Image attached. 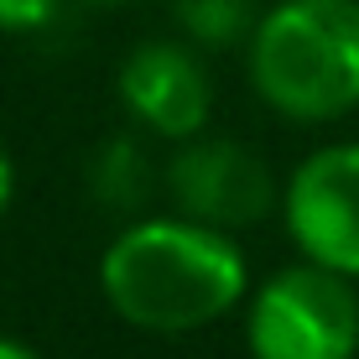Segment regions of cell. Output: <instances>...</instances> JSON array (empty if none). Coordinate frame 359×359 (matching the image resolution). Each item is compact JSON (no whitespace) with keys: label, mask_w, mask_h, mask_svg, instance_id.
I'll use <instances>...</instances> for the list:
<instances>
[{"label":"cell","mask_w":359,"mask_h":359,"mask_svg":"<svg viewBox=\"0 0 359 359\" xmlns=\"http://www.w3.org/2000/svg\"><path fill=\"white\" fill-rule=\"evenodd\" d=\"M250 359H354L359 354V292L354 276L318 261L281 266L250 292L245 307Z\"/></svg>","instance_id":"3"},{"label":"cell","mask_w":359,"mask_h":359,"mask_svg":"<svg viewBox=\"0 0 359 359\" xmlns=\"http://www.w3.org/2000/svg\"><path fill=\"white\" fill-rule=\"evenodd\" d=\"M162 177H167L177 214L198 219V224H214V229H229V234L261 224L281 203V188L271 177L266 156L229 141V135H208V130L177 141Z\"/></svg>","instance_id":"4"},{"label":"cell","mask_w":359,"mask_h":359,"mask_svg":"<svg viewBox=\"0 0 359 359\" xmlns=\"http://www.w3.org/2000/svg\"><path fill=\"white\" fill-rule=\"evenodd\" d=\"M120 104L135 126H146L162 141H188L208 130L214 115V79L193 42H141L120 63Z\"/></svg>","instance_id":"6"},{"label":"cell","mask_w":359,"mask_h":359,"mask_svg":"<svg viewBox=\"0 0 359 359\" xmlns=\"http://www.w3.org/2000/svg\"><path fill=\"white\" fill-rule=\"evenodd\" d=\"M281 219L307 261L359 276V141L302 156L281 188Z\"/></svg>","instance_id":"5"},{"label":"cell","mask_w":359,"mask_h":359,"mask_svg":"<svg viewBox=\"0 0 359 359\" xmlns=\"http://www.w3.org/2000/svg\"><path fill=\"white\" fill-rule=\"evenodd\" d=\"M89 6H120V0H89Z\"/></svg>","instance_id":"12"},{"label":"cell","mask_w":359,"mask_h":359,"mask_svg":"<svg viewBox=\"0 0 359 359\" xmlns=\"http://www.w3.org/2000/svg\"><path fill=\"white\" fill-rule=\"evenodd\" d=\"M11 193H16V167H11L6 146H0V214L11 208Z\"/></svg>","instance_id":"10"},{"label":"cell","mask_w":359,"mask_h":359,"mask_svg":"<svg viewBox=\"0 0 359 359\" xmlns=\"http://www.w3.org/2000/svg\"><path fill=\"white\" fill-rule=\"evenodd\" d=\"M63 11V0H0V32L11 36H32V32H47Z\"/></svg>","instance_id":"9"},{"label":"cell","mask_w":359,"mask_h":359,"mask_svg":"<svg viewBox=\"0 0 359 359\" xmlns=\"http://www.w3.org/2000/svg\"><path fill=\"white\" fill-rule=\"evenodd\" d=\"M250 89L276 115L323 126L359 109V0H276L250 42Z\"/></svg>","instance_id":"2"},{"label":"cell","mask_w":359,"mask_h":359,"mask_svg":"<svg viewBox=\"0 0 359 359\" xmlns=\"http://www.w3.org/2000/svg\"><path fill=\"white\" fill-rule=\"evenodd\" d=\"M172 16L182 42H193L198 53H229L250 42L261 11L255 0H172Z\"/></svg>","instance_id":"8"},{"label":"cell","mask_w":359,"mask_h":359,"mask_svg":"<svg viewBox=\"0 0 359 359\" xmlns=\"http://www.w3.org/2000/svg\"><path fill=\"white\" fill-rule=\"evenodd\" d=\"M0 359H42L32 349V344H21V339H11V333H0Z\"/></svg>","instance_id":"11"},{"label":"cell","mask_w":359,"mask_h":359,"mask_svg":"<svg viewBox=\"0 0 359 359\" xmlns=\"http://www.w3.org/2000/svg\"><path fill=\"white\" fill-rule=\"evenodd\" d=\"M99 292L141 333H198L250 297V266L229 229L188 214L130 219L99 255Z\"/></svg>","instance_id":"1"},{"label":"cell","mask_w":359,"mask_h":359,"mask_svg":"<svg viewBox=\"0 0 359 359\" xmlns=\"http://www.w3.org/2000/svg\"><path fill=\"white\" fill-rule=\"evenodd\" d=\"M89 193L109 214H141L146 198L156 193V167H151V156L141 151V141L115 135V141L99 146L94 162H89Z\"/></svg>","instance_id":"7"}]
</instances>
